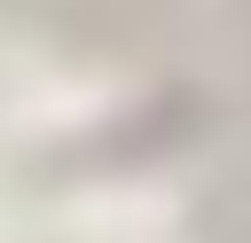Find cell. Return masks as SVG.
Listing matches in <instances>:
<instances>
[{"label": "cell", "instance_id": "cell-1", "mask_svg": "<svg viewBox=\"0 0 251 243\" xmlns=\"http://www.w3.org/2000/svg\"><path fill=\"white\" fill-rule=\"evenodd\" d=\"M0 8H16V16L47 24V31H71V39H94V47L141 39L165 16V0H0Z\"/></svg>", "mask_w": 251, "mask_h": 243}, {"label": "cell", "instance_id": "cell-2", "mask_svg": "<svg viewBox=\"0 0 251 243\" xmlns=\"http://www.w3.org/2000/svg\"><path fill=\"white\" fill-rule=\"evenodd\" d=\"M204 235H212V243H251V149L227 165V180H220V196H212Z\"/></svg>", "mask_w": 251, "mask_h": 243}]
</instances>
